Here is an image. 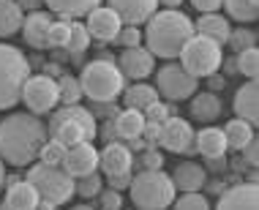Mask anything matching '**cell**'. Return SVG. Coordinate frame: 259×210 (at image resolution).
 <instances>
[{"instance_id": "6da1fadb", "label": "cell", "mask_w": 259, "mask_h": 210, "mask_svg": "<svg viewBox=\"0 0 259 210\" xmlns=\"http://www.w3.org/2000/svg\"><path fill=\"white\" fill-rule=\"evenodd\" d=\"M47 123L30 112H11L0 123V161L11 166H30L47 142Z\"/></svg>"}, {"instance_id": "7a4b0ae2", "label": "cell", "mask_w": 259, "mask_h": 210, "mask_svg": "<svg viewBox=\"0 0 259 210\" xmlns=\"http://www.w3.org/2000/svg\"><path fill=\"white\" fill-rule=\"evenodd\" d=\"M194 36V22L186 17L180 9H164V11H156L153 17L145 22V50H148L153 58H164V60H172L178 58L183 44Z\"/></svg>"}, {"instance_id": "3957f363", "label": "cell", "mask_w": 259, "mask_h": 210, "mask_svg": "<svg viewBox=\"0 0 259 210\" xmlns=\"http://www.w3.org/2000/svg\"><path fill=\"white\" fill-rule=\"evenodd\" d=\"M96 134H99V125H96V117L90 109L79 107V104L52 109V120H50V129H47V137L55 139L63 148L93 142Z\"/></svg>"}, {"instance_id": "277c9868", "label": "cell", "mask_w": 259, "mask_h": 210, "mask_svg": "<svg viewBox=\"0 0 259 210\" xmlns=\"http://www.w3.org/2000/svg\"><path fill=\"white\" fill-rule=\"evenodd\" d=\"M128 194L137 210H166L178 191L164 170H142L137 178H131Z\"/></svg>"}, {"instance_id": "5b68a950", "label": "cell", "mask_w": 259, "mask_h": 210, "mask_svg": "<svg viewBox=\"0 0 259 210\" xmlns=\"http://www.w3.org/2000/svg\"><path fill=\"white\" fill-rule=\"evenodd\" d=\"M76 79H79L82 96H88L90 101H99V104H109L115 96H120L123 88H125L123 74L117 71V66L107 58L88 63Z\"/></svg>"}, {"instance_id": "8992f818", "label": "cell", "mask_w": 259, "mask_h": 210, "mask_svg": "<svg viewBox=\"0 0 259 210\" xmlns=\"http://www.w3.org/2000/svg\"><path fill=\"white\" fill-rule=\"evenodd\" d=\"M30 76V63L22 50L11 44H0V112L11 109L22 99V88Z\"/></svg>"}, {"instance_id": "52a82bcc", "label": "cell", "mask_w": 259, "mask_h": 210, "mask_svg": "<svg viewBox=\"0 0 259 210\" xmlns=\"http://www.w3.org/2000/svg\"><path fill=\"white\" fill-rule=\"evenodd\" d=\"M25 180L36 188L38 199L47 202V205H52V207L66 205V202L74 197V186H76V180L68 172H63L60 166H47V164H41V161L27 170Z\"/></svg>"}, {"instance_id": "ba28073f", "label": "cell", "mask_w": 259, "mask_h": 210, "mask_svg": "<svg viewBox=\"0 0 259 210\" xmlns=\"http://www.w3.org/2000/svg\"><path fill=\"white\" fill-rule=\"evenodd\" d=\"M178 58H180V66H183L194 79H199V76H210V74H215L221 68L224 50L210 38L191 36L183 44V50H180Z\"/></svg>"}, {"instance_id": "9c48e42d", "label": "cell", "mask_w": 259, "mask_h": 210, "mask_svg": "<svg viewBox=\"0 0 259 210\" xmlns=\"http://www.w3.org/2000/svg\"><path fill=\"white\" fill-rule=\"evenodd\" d=\"M199 79H194L180 63H166L156 74V93L164 96L166 101H186L197 93Z\"/></svg>"}, {"instance_id": "30bf717a", "label": "cell", "mask_w": 259, "mask_h": 210, "mask_svg": "<svg viewBox=\"0 0 259 210\" xmlns=\"http://www.w3.org/2000/svg\"><path fill=\"white\" fill-rule=\"evenodd\" d=\"M25 107L30 109V115H47L58 107V82L50 74H36L27 76L25 88H22V99Z\"/></svg>"}, {"instance_id": "8fae6325", "label": "cell", "mask_w": 259, "mask_h": 210, "mask_svg": "<svg viewBox=\"0 0 259 210\" xmlns=\"http://www.w3.org/2000/svg\"><path fill=\"white\" fill-rule=\"evenodd\" d=\"M60 170L68 172L74 180L85 178V175H93L99 170V150L93 148V142H82V145H74V148H66Z\"/></svg>"}, {"instance_id": "7c38bea8", "label": "cell", "mask_w": 259, "mask_h": 210, "mask_svg": "<svg viewBox=\"0 0 259 210\" xmlns=\"http://www.w3.org/2000/svg\"><path fill=\"white\" fill-rule=\"evenodd\" d=\"M158 145H164V150L169 153H188L194 148V129L191 123L183 120V117H166L161 123V137Z\"/></svg>"}, {"instance_id": "4fadbf2b", "label": "cell", "mask_w": 259, "mask_h": 210, "mask_svg": "<svg viewBox=\"0 0 259 210\" xmlns=\"http://www.w3.org/2000/svg\"><path fill=\"white\" fill-rule=\"evenodd\" d=\"M115 66L123 74V79H145V76L156 71V58L145 47H131V50L120 52Z\"/></svg>"}, {"instance_id": "5bb4252c", "label": "cell", "mask_w": 259, "mask_h": 210, "mask_svg": "<svg viewBox=\"0 0 259 210\" xmlns=\"http://www.w3.org/2000/svg\"><path fill=\"white\" fill-rule=\"evenodd\" d=\"M107 6L117 14V19H120L123 25L139 27L156 14L158 0H107Z\"/></svg>"}, {"instance_id": "9a60e30c", "label": "cell", "mask_w": 259, "mask_h": 210, "mask_svg": "<svg viewBox=\"0 0 259 210\" xmlns=\"http://www.w3.org/2000/svg\"><path fill=\"white\" fill-rule=\"evenodd\" d=\"M88 36L96 38V41H115L117 33H120L123 22L117 19V14L109 9V6H99V9H93L88 14Z\"/></svg>"}, {"instance_id": "2e32d148", "label": "cell", "mask_w": 259, "mask_h": 210, "mask_svg": "<svg viewBox=\"0 0 259 210\" xmlns=\"http://www.w3.org/2000/svg\"><path fill=\"white\" fill-rule=\"evenodd\" d=\"M99 166L104 170V175H107V178H115V175H131L134 156H131L128 145L109 142L107 148L99 153Z\"/></svg>"}, {"instance_id": "e0dca14e", "label": "cell", "mask_w": 259, "mask_h": 210, "mask_svg": "<svg viewBox=\"0 0 259 210\" xmlns=\"http://www.w3.org/2000/svg\"><path fill=\"white\" fill-rule=\"evenodd\" d=\"M215 210H259V191L256 183H237L221 194Z\"/></svg>"}, {"instance_id": "ac0fdd59", "label": "cell", "mask_w": 259, "mask_h": 210, "mask_svg": "<svg viewBox=\"0 0 259 210\" xmlns=\"http://www.w3.org/2000/svg\"><path fill=\"white\" fill-rule=\"evenodd\" d=\"M232 109H235V117H240V120H246L251 125L259 123V88H256V79H248L246 85L237 88Z\"/></svg>"}, {"instance_id": "d6986e66", "label": "cell", "mask_w": 259, "mask_h": 210, "mask_svg": "<svg viewBox=\"0 0 259 210\" xmlns=\"http://www.w3.org/2000/svg\"><path fill=\"white\" fill-rule=\"evenodd\" d=\"M169 178H172L175 191L191 194V191H199V188L205 186L207 175H205V166H199L197 161H183V164L175 166V172L169 175Z\"/></svg>"}, {"instance_id": "ffe728a7", "label": "cell", "mask_w": 259, "mask_h": 210, "mask_svg": "<svg viewBox=\"0 0 259 210\" xmlns=\"http://www.w3.org/2000/svg\"><path fill=\"white\" fill-rule=\"evenodd\" d=\"M50 25H52L50 14H44V11L27 14V17L22 19V27H19V30L25 33V44L33 47V50H47V47H50V44H47Z\"/></svg>"}, {"instance_id": "44dd1931", "label": "cell", "mask_w": 259, "mask_h": 210, "mask_svg": "<svg viewBox=\"0 0 259 210\" xmlns=\"http://www.w3.org/2000/svg\"><path fill=\"white\" fill-rule=\"evenodd\" d=\"M229 33H232V27H229V22L221 14H202L197 22H194V36L210 38L219 47H224L229 41Z\"/></svg>"}, {"instance_id": "7402d4cb", "label": "cell", "mask_w": 259, "mask_h": 210, "mask_svg": "<svg viewBox=\"0 0 259 210\" xmlns=\"http://www.w3.org/2000/svg\"><path fill=\"white\" fill-rule=\"evenodd\" d=\"M38 194L27 180H14L6 191V199H3V207L9 210H36L38 207Z\"/></svg>"}, {"instance_id": "603a6c76", "label": "cell", "mask_w": 259, "mask_h": 210, "mask_svg": "<svg viewBox=\"0 0 259 210\" xmlns=\"http://www.w3.org/2000/svg\"><path fill=\"white\" fill-rule=\"evenodd\" d=\"M194 150H199L205 158H221L227 156V139H224L221 129H202L199 134H194Z\"/></svg>"}, {"instance_id": "cb8c5ba5", "label": "cell", "mask_w": 259, "mask_h": 210, "mask_svg": "<svg viewBox=\"0 0 259 210\" xmlns=\"http://www.w3.org/2000/svg\"><path fill=\"white\" fill-rule=\"evenodd\" d=\"M221 112H224V107H221V99L215 93H194L191 96V115L197 117V120H202V123H213V120H219L221 117Z\"/></svg>"}, {"instance_id": "d4e9b609", "label": "cell", "mask_w": 259, "mask_h": 210, "mask_svg": "<svg viewBox=\"0 0 259 210\" xmlns=\"http://www.w3.org/2000/svg\"><path fill=\"white\" fill-rule=\"evenodd\" d=\"M115 134L125 139V142H131V139H137V137H142V131H145V115L139 109H123L120 115L115 117Z\"/></svg>"}, {"instance_id": "484cf974", "label": "cell", "mask_w": 259, "mask_h": 210, "mask_svg": "<svg viewBox=\"0 0 259 210\" xmlns=\"http://www.w3.org/2000/svg\"><path fill=\"white\" fill-rule=\"evenodd\" d=\"M221 131H224V139H227V150H237V153H240L251 139H254V125L246 123V120H240V117L229 120Z\"/></svg>"}, {"instance_id": "4316f807", "label": "cell", "mask_w": 259, "mask_h": 210, "mask_svg": "<svg viewBox=\"0 0 259 210\" xmlns=\"http://www.w3.org/2000/svg\"><path fill=\"white\" fill-rule=\"evenodd\" d=\"M153 101H158V93L153 85H145V82H137L131 88H123V104L125 109H139L145 112Z\"/></svg>"}, {"instance_id": "83f0119b", "label": "cell", "mask_w": 259, "mask_h": 210, "mask_svg": "<svg viewBox=\"0 0 259 210\" xmlns=\"http://www.w3.org/2000/svg\"><path fill=\"white\" fill-rule=\"evenodd\" d=\"M47 9H52L55 14H60V17H82V14L99 9V6L104 3V0H44Z\"/></svg>"}, {"instance_id": "f1b7e54d", "label": "cell", "mask_w": 259, "mask_h": 210, "mask_svg": "<svg viewBox=\"0 0 259 210\" xmlns=\"http://www.w3.org/2000/svg\"><path fill=\"white\" fill-rule=\"evenodd\" d=\"M22 19H25V14L14 0H0V38L19 33Z\"/></svg>"}, {"instance_id": "f546056e", "label": "cell", "mask_w": 259, "mask_h": 210, "mask_svg": "<svg viewBox=\"0 0 259 210\" xmlns=\"http://www.w3.org/2000/svg\"><path fill=\"white\" fill-rule=\"evenodd\" d=\"M221 6L237 22H256L259 17V3L254 0H221Z\"/></svg>"}, {"instance_id": "4dcf8cb0", "label": "cell", "mask_w": 259, "mask_h": 210, "mask_svg": "<svg viewBox=\"0 0 259 210\" xmlns=\"http://www.w3.org/2000/svg\"><path fill=\"white\" fill-rule=\"evenodd\" d=\"M82 99V88H79V79L76 76H68L63 74L58 79V101H63V107H71Z\"/></svg>"}, {"instance_id": "1f68e13d", "label": "cell", "mask_w": 259, "mask_h": 210, "mask_svg": "<svg viewBox=\"0 0 259 210\" xmlns=\"http://www.w3.org/2000/svg\"><path fill=\"white\" fill-rule=\"evenodd\" d=\"M235 68H237V71H240L243 76H248V79H256V74H259V50H256V47L237 52Z\"/></svg>"}, {"instance_id": "d6a6232c", "label": "cell", "mask_w": 259, "mask_h": 210, "mask_svg": "<svg viewBox=\"0 0 259 210\" xmlns=\"http://www.w3.org/2000/svg\"><path fill=\"white\" fill-rule=\"evenodd\" d=\"M90 47V36H88V27L82 22H71L68 25V41H66V50L79 55Z\"/></svg>"}, {"instance_id": "836d02e7", "label": "cell", "mask_w": 259, "mask_h": 210, "mask_svg": "<svg viewBox=\"0 0 259 210\" xmlns=\"http://www.w3.org/2000/svg\"><path fill=\"white\" fill-rule=\"evenodd\" d=\"M101 188H104V180L99 178V172H93V175H85V178H76L74 194H79L82 199H93L101 194Z\"/></svg>"}, {"instance_id": "e575fe53", "label": "cell", "mask_w": 259, "mask_h": 210, "mask_svg": "<svg viewBox=\"0 0 259 210\" xmlns=\"http://www.w3.org/2000/svg\"><path fill=\"white\" fill-rule=\"evenodd\" d=\"M229 47H232L235 52H243V50H251V47H256V33L248 30V27H237V30L229 33Z\"/></svg>"}, {"instance_id": "d590c367", "label": "cell", "mask_w": 259, "mask_h": 210, "mask_svg": "<svg viewBox=\"0 0 259 210\" xmlns=\"http://www.w3.org/2000/svg\"><path fill=\"white\" fill-rule=\"evenodd\" d=\"M63 153H66L63 145H58L55 139H47V142L41 145V150H38V158H41V164H47V166H60Z\"/></svg>"}, {"instance_id": "8d00e7d4", "label": "cell", "mask_w": 259, "mask_h": 210, "mask_svg": "<svg viewBox=\"0 0 259 210\" xmlns=\"http://www.w3.org/2000/svg\"><path fill=\"white\" fill-rule=\"evenodd\" d=\"M169 207L172 210H210V202L199 191H191V194H183L180 199H175Z\"/></svg>"}, {"instance_id": "74e56055", "label": "cell", "mask_w": 259, "mask_h": 210, "mask_svg": "<svg viewBox=\"0 0 259 210\" xmlns=\"http://www.w3.org/2000/svg\"><path fill=\"white\" fill-rule=\"evenodd\" d=\"M66 41H68V22H66V19L52 22L50 33H47V44H50V47H66Z\"/></svg>"}, {"instance_id": "f35d334b", "label": "cell", "mask_w": 259, "mask_h": 210, "mask_svg": "<svg viewBox=\"0 0 259 210\" xmlns=\"http://www.w3.org/2000/svg\"><path fill=\"white\" fill-rule=\"evenodd\" d=\"M115 41H117V44H123V50H131V47H139V41H142V33H139V27L123 25Z\"/></svg>"}, {"instance_id": "ab89813d", "label": "cell", "mask_w": 259, "mask_h": 210, "mask_svg": "<svg viewBox=\"0 0 259 210\" xmlns=\"http://www.w3.org/2000/svg\"><path fill=\"white\" fill-rule=\"evenodd\" d=\"M145 115V123H156V125H161L166 120V117H169V107H166V104H161V101H153L148 109L142 112Z\"/></svg>"}, {"instance_id": "60d3db41", "label": "cell", "mask_w": 259, "mask_h": 210, "mask_svg": "<svg viewBox=\"0 0 259 210\" xmlns=\"http://www.w3.org/2000/svg\"><path fill=\"white\" fill-rule=\"evenodd\" d=\"M142 166L145 170H161L164 166V153L156 148H145L142 150Z\"/></svg>"}, {"instance_id": "b9f144b4", "label": "cell", "mask_w": 259, "mask_h": 210, "mask_svg": "<svg viewBox=\"0 0 259 210\" xmlns=\"http://www.w3.org/2000/svg\"><path fill=\"white\" fill-rule=\"evenodd\" d=\"M99 197H101V210H120L123 207L120 191H112V188H107V191L99 194Z\"/></svg>"}, {"instance_id": "7bdbcfd3", "label": "cell", "mask_w": 259, "mask_h": 210, "mask_svg": "<svg viewBox=\"0 0 259 210\" xmlns=\"http://www.w3.org/2000/svg\"><path fill=\"white\" fill-rule=\"evenodd\" d=\"M191 6L202 14H215L221 9V0H191Z\"/></svg>"}, {"instance_id": "ee69618b", "label": "cell", "mask_w": 259, "mask_h": 210, "mask_svg": "<svg viewBox=\"0 0 259 210\" xmlns=\"http://www.w3.org/2000/svg\"><path fill=\"white\" fill-rule=\"evenodd\" d=\"M131 178H134V175H115V178H107V180H109L112 191H123V188L131 186Z\"/></svg>"}, {"instance_id": "f6af8a7d", "label": "cell", "mask_w": 259, "mask_h": 210, "mask_svg": "<svg viewBox=\"0 0 259 210\" xmlns=\"http://www.w3.org/2000/svg\"><path fill=\"white\" fill-rule=\"evenodd\" d=\"M240 153H243V161H246L248 166H256V161H259V158H256V139H251V142H248Z\"/></svg>"}, {"instance_id": "bcb514c9", "label": "cell", "mask_w": 259, "mask_h": 210, "mask_svg": "<svg viewBox=\"0 0 259 210\" xmlns=\"http://www.w3.org/2000/svg\"><path fill=\"white\" fill-rule=\"evenodd\" d=\"M207 82H210V93H213V90H224V85H227V79H224L221 74H210Z\"/></svg>"}, {"instance_id": "7dc6e473", "label": "cell", "mask_w": 259, "mask_h": 210, "mask_svg": "<svg viewBox=\"0 0 259 210\" xmlns=\"http://www.w3.org/2000/svg\"><path fill=\"white\" fill-rule=\"evenodd\" d=\"M14 3H17L22 11H38V6L44 3V0H14Z\"/></svg>"}, {"instance_id": "c3c4849f", "label": "cell", "mask_w": 259, "mask_h": 210, "mask_svg": "<svg viewBox=\"0 0 259 210\" xmlns=\"http://www.w3.org/2000/svg\"><path fill=\"white\" fill-rule=\"evenodd\" d=\"M207 164H210V170H213V172H224V170H227V158H207Z\"/></svg>"}, {"instance_id": "681fc988", "label": "cell", "mask_w": 259, "mask_h": 210, "mask_svg": "<svg viewBox=\"0 0 259 210\" xmlns=\"http://www.w3.org/2000/svg\"><path fill=\"white\" fill-rule=\"evenodd\" d=\"M161 6H164V9H169V11H175V9H180V3H183V0H158Z\"/></svg>"}, {"instance_id": "f907efd6", "label": "cell", "mask_w": 259, "mask_h": 210, "mask_svg": "<svg viewBox=\"0 0 259 210\" xmlns=\"http://www.w3.org/2000/svg\"><path fill=\"white\" fill-rule=\"evenodd\" d=\"M3 180H6V166H3V161H0V188H3Z\"/></svg>"}, {"instance_id": "816d5d0a", "label": "cell", "mask_w": 259, "mask_h": 210, "mask_svg": "<svg viewBox=\"0 0 259 210\" xmlns=\"http://www.w3.org/2000/svg\"><path fill=\"white\" fill-rule=\"evenodd\" d=\"M71 210H93V207H90V205H74Z\"/></svg>"}, {"instance_id": "f5cc1de1", "label": "cell", "mask_w": 259, "mask_h": 210, "mask_svg": "<svg viewBox=\"0 0 259 210\" xmlns=\"http://www.w3.org/2000/svg\"><path fill=\"white\" fill-rule=\"evenodd\" d=\"M254 3H259V0H254Z\"/></svg>"}]
</instances>
